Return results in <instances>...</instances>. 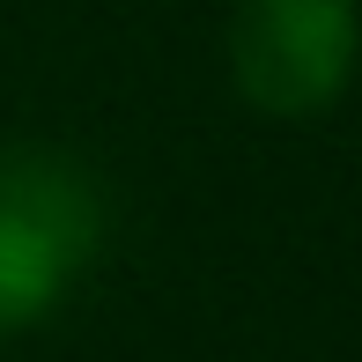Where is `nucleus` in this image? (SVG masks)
<instances>
[{"mask_svg":"<svg viewBox=\"0 0 362 362\" xmlns=\"http://www.w3.org/2000/svg\"><path fill=\"white\" fill-rule=\"evenodd\" d=\"M104 244V192L59 148H0V333L45 325Z\"/></svg>","mask_w":362,"mask_h":362,"instance_id":"nucleus-1","label":"nucleus"},{"mask_svg":"<svg viewBox=\"0 0 362 362\" xmlns=\"http://www.w3.org/2000/svg\"><path fill=\"white\" fill-rule=\"evenodd\" d=\"M229 89L274 126H310L355 89L362 0H229Z\"/></svg>","mask_w":362,"mask_h":362,"instance_id":"nucleus-2","label":"nucleus"}]
</instances>
